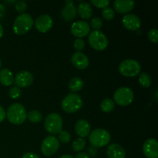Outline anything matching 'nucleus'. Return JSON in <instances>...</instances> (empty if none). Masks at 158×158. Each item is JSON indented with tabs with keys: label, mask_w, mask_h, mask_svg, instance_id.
I'll return each instance as SVG.
<instances>
[{
	"label": "nucleus",
	"mask_w": 158,
	"mask_h": 158,
	"mask_svg": "<svg viewBox=\"0 0 158 158\" xmlns=\"http://www.w3.org/2000/svg\"><path fill=\"white\" fill-rule=\"evenodd\" d=\"M6 117L12 124L19 125L24 123L27 118L26 108L21 103H15L8 108L6 113Z\"/></svg>",
	"instance_id": "1"
},
{
	"label": "nucleus",
	"mask_w": 158,
	"mask_h": 158,
	"mask_svg": "<svg viewBox=\"0 0 158 158\" xmlns=\"http://www.w3.org/2000/svg\"><path fill=\"white\" fill-rule=\"evenodd\" d=\"M34 24L32 17L27 13H23L19 15L15 19L13 24V32L16 35L26 34L32 29Z\"/></svg>",
	"instance_id": "2"
},
{
	"label": "nucleus",
	"mask_w": 158,
	"mask_h": 158,
	"mask_svg": "<svg viewBox=\"0 0 158 158\" xmlns=\"http://www.w3.org/2000/svg\"><path fill=\"white\" fill-rule=\"evenodd\" d=\"M83 106V100L81 97L77 94H69L62 100V109L68 114H73L81 109Z\"/></svg>",
	"instance_id": "3"
},
{
	"label": "nucleus",
	"mask_w": 158,
	"mask_h": 158,
	"mask_svg": "<svg viewBox=\"0 0 158 158\" xmlns=\"http://www.w3.org/2000/svg\"><path fill=\"white\" fill-rule=\"evenodd\" d=\"M89 140L90 144L94 148H102L109 143L110 140V134L106 130L98 128L90 133Z\"/></svg>",
	"instance_id": "4"
},
{
	"label": "nucleus",
	"mask_w": 158,
	"mask_h": 158,
	"mask_svg": "<svg viewBox=\"0 0 158 158\" xmlns=\"http://www.w3.org/2000/svg\"><path fill=\"white\" fill-rule=\"evenodd\" d=\"M45 130L51 134H59L63 128V120L60 114L52 113L45 119Z\"/></svg>",
	"instance_id": "5"
},
{
	"label": "nucleus",
	"mask_w": 158,
	"mask_h": 158,
	"mask_svg": "<svg viewBox=\"0 0 158 158\" xmlns=\"http://www.w3.org/2000/svg\"><path fill=\"white\" fill-rule=\"evenodd\" d=\"M88 42L91 47L97 51L104 50L108 46L107 38L100 30L92 31L88 37Z\"/></svg>",
	"instance_id": "6"
},
{
	"label": "nucleus",
	"mask_w": 158,
	"mask_h": 158,
	"mask_svg": "<svg viewBox=\"0 0 158 158\" xmlns=\"http://www.w3.org/2000/svg\"><path fill=\"white\" fill-rule=\"evenodd\" d=\"M140 65L135 60H126L119 66V72L127 77H134L138 75L140 72Z\"/></svg>",
	"instance_id": "7"
},
{
	"label": "nucleus",
	"mask_w": 158,
	"mask_h": 158,
	"mask_svg": "<svg viewBox=\"0 0 158 158\" xmlns=\"http://www.w3.org/2000/svg\"><path fill=\"white\" fill-rule=\"evenodd\" d=\"M114 98L116 103L120 106H127L134 100V92L131 88L125 86L120 87L115 92Z\"/></svg>",
	"instance_id": "8"
},
{
	"label": "nucleus",
	"mask_w": 158,
	"mask_h": 158,
	"mask_svg": "<svg viewBox=\"0 0 158 158\" xmlns=\"http://www.w3.org/2000/svg\"><path fill=\"white\" fill-rule=\"evenodd\" d=\"M60 148V141L54 136H48L43 140L41 145V151L46 157H50L56 153Z\"/></svg>",
	"instance_id": "9"
},
{
	"label": "nucleus",
	"mask_w": 158,
	"mask_h": 158,
	"mask_svg": "<svg viewBox=\"0 0 158 158\" xmlns=\"http://www.w3.org/2000/svg\"><path fill=\"white\" fill-rule=\"evenodd\" d=\"M33 76L29 71L23 70L19 72L14 79V83L17 87L26 88L33 83Z\"/></svg>",
	"instance_id": "10"
},
{
	"label": "nucleus",
	"mask_w": 158,
	"mask_h": 158,
	"mask_svg": "<svg viewBox=\"0 0 158 158\" xmlns=\"http://www.w3.org/2000/svg\"><path fill=\"white\" fill-rule=\"evenodd\" d=\"M71 32L76 37H85L90 32V26L85 21H77L73 23Z\"/></svg>",
	"instance_id": "11"
},
{
	"label": "nucleus",
	"mask_w": 158,
	"mask_h": 158,
	"mask_svg": "<svg viewBox=\"0 0 158 158\" xmlns=\"http://www.w3.org/2000/svg\"><path fill=\"white\" fill-rule=\"evenodd\" d=\"M35 26L40 32H47L53 26V19L49 15H42L35 19Z\"/></svg>",
	"instance_id": "12"
},
{
	"label": "nucleus",
	"mask_w": 158,
	"mask_h": 158,
	"mask_svg": "<svg viewBox=\"0 0 158 158\" xmlns=\"http://www.w3.org/2000/svg\"><path fill=\"white\" fill-rule=\"evenodd\" d=\"M158 143L156 139L147 140L143 145V154L148 158H158Z\"/></svg>",
	"instance_id": "13"
},
{
	"label": "nucleus",
	"mask_w": 158,
	"mask_h": 158,
	"mask_svg": "<svg viewBox=\"0 0 158 158\" xmlns=\"http://www.w3.org/2000/svg\"><path fill=\"white\" fill-rule=\"evenodd\" d=\"M123 26L128 30L135 31L140 27L141 22L140 18L134 14H127L123 17L122 20Z\"/></svg>",
	"instance_id": "14"
},
{
	"label": "nucleus",
	"mask_w": 158,
	"mask_h": 158,
	"mask_svg": "<svg viewBox=\"0 0 158 158\" xmlns=\"http://www.w3.org/2000/svg\"><path fill=\"white\" fill-rule=\"evenodd\" d=\"M71 62L79 69H85L89 66V59L81 52H75L71 57Z\"/></svg>",
	"instance_id": "15"
},
{
	"label": "nucleus",
	"mask_w": 158,
	"mask_h": 158,
	"mask_svg": "<svg viewBox=\"0 0 158 158\" xmlns=\"http://www.w3.org/2000/svg\"><path fill=\"white\" fill-rule=\"evenodd\" d=\"M65 7L62 10V16L66 21H72L76 18L77 15V9L73 1L65 2Z\"/></svg>",
	"instance_id": "16"
},
{
	"label": "nucleus",
	"mask_w": 158,
	"mask_h": 158,
	"mask_svg": "<svg viewBox=\"0 0 158 158\" xmlns=\"http://www.w3.org/2000/svg\"><path fill=\"white\" fill-rule=\"evenodd\" d=\"M135 2L133 0H116L114 3L115 10L120 14L129 12L134 9Z\"/></svg>",
	"instance_id": "17"
},
{
	"label": "nucleus",
	"mask_w": 158,
	"mask_h": 158,
	"mask_svg": "<svg viewBox=\"0 0 158 158\" xmlns=\"http://www.w3.org/2000/svg\"><path fill=\"white\" fill-rule=\"evenodd\" d=\"M106 155L109 158H125L126 152L118 143H111L106 149Z\"/></svg>",
	"instance_id": "18"
},
{
	"label": "nucleus",
	"mask_w": 158,
	"mask_h": 158,
	"mask_svg": "<svg viewBox=\"0 0 158 158\" xmlns=\"http://www.w3.org/2000/svg\"><path fill=\"white\" fill-rule=\"evenodd\" d=\"M90 129L91 127L89 122L83 119L78 120L75 124L76 133L81 138L89 136V133H90Z\"/></svg>",
	"instance_id": "19"
},
{
	"label": "nucleus",
	"mask_w": 158,
	"mask_h": 158,
	"mask_svg": "<svg viewBox=\"0 0 158 158\" xmlns=\"http://www.w3.org/2000/svg\"><path fill=\"white\" fill-rule=\"evenodd\" d=\"M77 12L79 15L83 19H89L93 15V9L90 5L87 2H81L77 8Z\"/></svg>",
	"instance_id": "20"
},
{
	"label": "nucleus",
	"mask_w": 158,
	"mask_h": 158,
	"mask_svg": "<svg viewBox=\"0 0 158 158\" xmlns=\"http://www.w3.org/2000/svg\"><path fill=\"white\" fill-rule=\"evenodd\" d=\"M0 83L4 86H10L14 83V77L12 73L9 69H1L0 71Z\"/></svg>",
	"instance_id": "21"
},
{
	"label": "nucleus",
	"mask_w": 158,
	"mask_h": 158,
	"mask_svg": "<svg viewBox=\"0 0 158 158\" xmlns=\"http://www.w3.org/2000/svg\"><path fill=\"white\" fill-rule=\"evenodd\" d=\"M83 86H84V83H83V80L80 77H73L71 79L69 82V89H70L72 92H77L83 89Z\"/></svg>",
	"instance_id": "22"
},
{
	"label": "nucleus",
	"mask_w": 158,
	"mask_h": 158,
	"mask_svg": "<svg viewBox=\"0 0 158 158\" xmlns=\"http://www.w3.org/2000/svg\"><path fill=\"white\" fill-rule=\"evenodd\" d=\"M115 103L111 99H105L100 103V109L105 113H110L114 109Z\"/></svg>",
	"instance_id": "23"
},
{
	"label": "nucleus",
	"mask_w": 158,
	"mask_h": 158,
	"mask_svg": "<svg viewBox=\"0 0 158 158\" xmlns=\"http://www.w3.org/2000/svg\"><path fill=\"white\" fill-rule=\"evenodd\" d=\"M27 118L29 119L31 123H37L41 121L42 119H43V115L38 110H31L27 114Z\"/></svg>",
	"instance_id": "24"
},
{
	"label": "nucleus",
	"mask_w": 158,
	"mask_h": 158,
	"mask_svg": "<svg viewBox=\"0 0 158 158\" xmlns=\"http://www.w3.org/2000/svg\"><path fill=\"white\" fill-rule=\"evenodd\" d=\"M85 147H86V140L83 138H81V137L76 139V140L73 142L72 148L74 151L78 152V151H83L85 148Z\"/></svg>",
	"instance_id": "25"
},
{
	"label": "nucleus",
	"mask_w": 158,
	"mask_h": 158,
	"mask_svg": "<svg viewBox=\"0 0 158 158\" xmlns=\"http://www.w3.org/2000/svg\"><path fill=\"white\" fill-rule=\"evenodd\" d=\"M139 83L143 87L148 88L151 85V78L148 73H143L140 74V77H139Z\"/></svg>",
	"instance_id": "26"
},
{
	"label": "nucleus",
	"mask_w": 158,
	"mask_h": 158,
	"mask_svg": "<svg viewBox=\"0 0 158 158\" xmlns=\"http://www.w3.org/2000/svg\"><path fill=\"white\" fill-rule=\"evenodd\" d=\"M102 16H103V18L105 20L110 21L115 16V12H114V10L112 8L106 7L103 9V11H102Z\"/></svg>",
	"instance_id": "27"
},
{
	"label": "nucleus",
	"mask_w": 158,
	"mask_h": 158,
	"mask_svg": "<svg viewBox=\"0 0 158 158\" xmlns=\"http://www.w3.org/2000/svg\"><path fill=\"white\" fill-rule=\"evenodd\" d=\"M59 140L64 143H68L70 142L71 135L68 131H61L59 133Z\"/></svg>",
	"instance_id": "28"
},
{
	"label": "nucleus",
	"mask_w": 158,
	"mask_h": 158,
	"mask_svg": "<svg viewBox=\"0 0 158 158\" xmlns=\"http://www.w3.org/2000/svg\"><path fill=\"white\" fill-rule=\"evenodd\" d=\"M91 3L96 7L100 8V9H105L109 6L110 1L109 0H92Z\"/></svg>",
	"instance_id": "29"
},
{
	"label": "nucleus",
	"mask_w": 158,
	"mask_h": 158,
	"mask_svg": "<svg viewBox=\"0 0 158 158\" xmlns=\"http://www.w3.org/2000/svg\"><path fill=\"white\" fill-rule=\"evenodd\" d=\"M102 25H103V22H102L101 19L99 17H94V19H91L89 26H91L95 30H99L102 27Z\"/></svg>",
	"instance_id": "30"
},
{
	"label": "nucleus",
	"mask_w": 158,
	"mask_h": 158,
	"mask_svg": "<svg viewBox=\"0 0 158 158\" xmlns=\"http://www.w3.org/2000/svg\"><path fill=\"white\" fill-rule=\"evenodd\" d=\"M21 89H20V88L17 87V86H13L9 91V97L12 99H13V100L18 99L21 96Z\"/></svg>",
	"instance_id": "31"
},
{
	"label": "nucleus",
	"mask_w": 158,
	"mask_h": 158,
	"mask_svg": "<svg viewBox=\"0 0 158 158\" xmlns=\"http://www.w3.org/2000/svg\"><path fill=\"white\" fill-rule=\"evenodd\" d=\"M148 38L150 41L157 44L158 43V31L157 29H152L148 32Z\"/></svg>",
	"instance_id": "32"
},
{
	"label": "nucleus",
	"mask_w": 158,
	"mask_h": 158,
	"mask_svg": "<svg viewBox=\"0 0 158 158\" xmlns=\"http://www.w3.org/2000/svg\"><path fill=\"white\" fill-rule=\"evenodd\" d=\"M15 9L18 12L23 14V12H25L27 9V4L26 3V2L24 1H18L15 3Z\"/></svg>",
	"instance_id": "33"
},
{
	"label": "nucleus",
	"mask_w": 158,
	"mask_h": 158,
	"mask_svg": "<svg viewBox=\"0 0 158 158\" xmlns=\"http://www.w3.org/2000/svg\"><path fill=\"white\" fill-rule=\"evenodd\" d=\"M74 49L77 51V52H80L83 50L85 47V42L83 39H77L74 41Z\"/></svg>",
	"instance_id": "34"
},
{
	"label": "nucleus",
	"mask_w": 158,
	"mask_h": 158,
	"mask_svg": "<svg viewBox=\"0 0 158 158\" xmlns=\"http://www.w3.org/2000/svg\"><path fill=\"white\" fill-rule=\"evenodd\" d=\"M22 158H40V157H39L38 155L34 154V153L28 152V153H26V154L22 157Z\"/></svg>",
	"instance_id": "35"
},
{
	"label": "nucleus",
	"mask_w": 158,
	"mask_h": 158,
	"mask_svg": "<svg viewBox=\"0 0 158 158\" xmlns=\"http://www.w3.org/2000/svg\"><path fill=\"white\" fill-rule=\"evenodd\" d=\"M6 119V111L4 110L2 106H0V123Z\"/></svg>",
	"instance_id": "36"
},
{
	"label": "nucleus",
	"mask_w": 158,
	"mask_h": 158,
	"mask_svg": "<svg viewBox=\"0 0 158 158\" xmlns=\"http://www.w3.org/2000/svg\"><path fill=\"white\" fill-rule=\"evenodd\" d=\"M75 158H89V157L86 153H79L76 155Z\"/></svg>",
	"instance_id": "37"
},
{
	"label": "nucleus",
	"mask_w": 158,
	"mask_h": 158,
	"mask_svg": "<svg viewBox=\"0 0 158 158\" xmlns=\"http://www.w3.org/2000/svg\"><path fill=\"white\" fill-rule=\"evenodd\" d=\"M5 12H6V9H5L4 6L0 3V19H2L4 16Z\"/></svg>",
	"instance_id": "38"
},
{
	"label": "nucleus",
	"mask_w": 158,
	"mask_h": 158,
	"mask_svg": "<svg viewBox=\"0 0 158 158\" xmlns=\"http://www.w3.org/2000/svg\"><path fill=\"white\" fill-rule=\"evenodd\" d=\"M3 32H4V31H3V27H2V26L1 25V23H0V39L2 37Z\"/></svg>",
	"instance_id": "39"
},
{
	"label": "nucleus",
	"mask_w": 158,
	"mask_h": 158,
	"mask_svg": "<svg viewBox=\"0 0 158 158\" xmlns=\"http://www.w3.org/2000/svg\"><path fill=\"white\" fill-rule=\"evenodd\" d=\"M60 158H74L72 155H69V154H64V155H62Z\"/></svg>",
	"instance_id": "40"
},
{
	"label": "nucleus",
	"mask_w": 158,
	"mask_h": 158,
	"mask_svg": "<svg viewBox=\"0 0 158 158\" xmlns=\"http://www.w3.org/2000/svg\"><path fill=\"white\" fill-rule=\"evenodd\" d=\"M1 66H2V62L1 60H0V68H1Z\"/></svg>",
	"instance_id": "41"
}]
</instances>
